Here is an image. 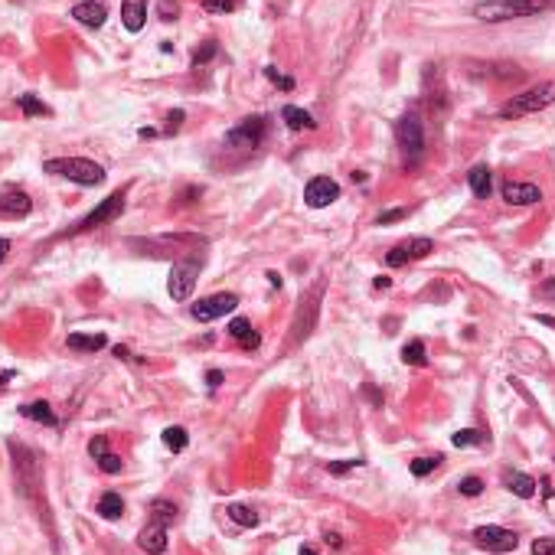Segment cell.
<instances>
[{"mask_svg": "<svg viewBox=\"0 0 555 555\" xmlns=\"http://www.w3.org/2000/svg\"><path fill=\"white\" fill-rule=\"evenodd\" d=\"M16 101H20V108H24V115H26V118L49 115V108H46V105H43V101L36 98V95H20V98H16Z\"/></svg>", "mask_w": 555, "mask_h": 555, "instance_id": "cell-28", "label": "cell"}, {"mask_svg": "<svg viewBox=\"0 0 555 555\" xmlns=\"http://www.w3.org/2000/svg\"><path fill=\"white\" fill-rule=\"evenodd\" d=\"M98 467H101V471H105V474H121L124 461H121V457H118V454H105V457H101V461H98Z\"/></svg>", "mask_w": 555, "mask_h": 555, "instance_id": "cell-35", "label": "cell"}, {"mask_svg": "<svg viewBox=\"0 0 555 555\" xmlns=\"http://www.w3.org/2000/svg\"><path fill=\"white\" fill-rule=\"evenodd\" d=\"M552 7V0H487L474 7V16L484 24H503V20H516V16H536Z\"/></svg>", "mask_w": 555, "mask_h": 555, "instance_id": "cell-2", "label": "cell"}, {"mask_svg": "<svg viewBox=\"0 0 555 555\" xmlns=\"http://www.w3.org/2000/svg\"><path fill=\"white\" fill-rule=\"evenodd\" d=\"M539 294H542V297H555V278H552V281H546V285L539 287Z\"/></svg>", "mask_w": 555, "mask_h": 555, "instance_id": "cell-43", "label": "cell"}, {"mask_svg": "<svg viewBox=\"0 0 555 555\" xmlns=\"http://www.w3.org/2000/svg\"><path fill=\"white\" fill-rule=\"evenodd\" d=\"M157 14H161V20H177L180 4L177 0H157Z\"/></svg>", "mask_w": 555, "mask_h": 555, "instance_id": "cell-32", "label": "cell"}, {"mask_svg": "<svg viewBox=\"0 0 555 555\" xmlns=\"http://www.w3.org/2000/svg\"><path fill=\"white\" fill-rule=\"evenodd\" d=\"M229 519L239 526H258V513L252 506H242V503H232L229 506Z\"/></svg>", "mask_w": 555, "mask_h": 555, "instance_id": "cell-24", "label": "cell"}, {"mask_svg": "<svg viewBox=\"0 0 555 555\" xmlns=\"http://www.w3.org/2000/svg\"><path fill=\"white\" fill-rule=\"evenodd\" d=\"M98 513L105 519H118L124 513V500H121V494H115V490H108V494H101V500H98Z\"/></svg>", "mask_w": 555, "mask_h": 555, "instance_id": "cell-22", "label": "cell"}, {"mask_svg": "<svg viewBox=\"0 0 555 555\" xmlns=\"http://www.w3.org/2000/svg\"><path fill=\"white\" fill-rule=\"evenodd\" d=\"M428 252H434V242L432 239H409V242H399V245L392 248V252L386 255V262H389V268H399V265H405V262H415V258H424Z\"/></svg>", "mask_w": 555, "mask_h": 555, "instance_id": "cell-10", "label": "cell"}, {"mask_svg": "<svg viewBox=\"0 0 555 555\" xmlns=\"http://www.w3.org/2000/svg\"><path fill=\"white\" fill-rule=\"evenodd\" d=\"M451 441H454V447H471V444H484L487 438L477 432V428H464V432H457Z\"/></svg>", "mask_w": 555, "mask_h": 555, "instance_id": "cell-30", "label": "cell"}, {"mask_svg": "<svg viewBox=\"0 0 555 555\" xmlns=\"http://www.w3.org/2000/svg\"><path fill=\"white\" fill-rule=\"evenodd\" d=\"M229 337L232 340H239L245 350H255L258 343H262V337L255 333V327H252V320H245V317H235L229 324Z\"/></svg>", "mask_w": 555, "mask_h": 555, "instance_id": "cell-17", "label": "cell"}, {"mask_svg": "<svg viewBox=\"0 0 555 555\" xmlns=\"http://www.w3.org/2000/svg\"><path fill=\"white\" fill-rule=\"evenodd\" d=\"M186 428H180V424H170V428H163V444L170 447V451H183L186 447Z\"/></svg>", "mask_w": 555, "mask_h": 555, "instance_id": "cell-25", "label": "cell"}, {"mask_svg": "<svg viewBox=\"0 0 555 555\" xmlns=\"http://www.w3.org/2000/svg\"><path fill=\"white\" fill-rule=\"evenodd\" d=\"M402 360L412 362V366H424V362H428V356H424V343H422V340H412V343H405V350H402Z\"/></svg>", "mask_w": 555, "mask_h": 555, "instance_id": "cell-27", "label": "cell"}, {"mask_svg": "<svg viewBox=\"0 0 555 555\" xmlns=\"http://www.w3.org/2000/svg\"><path fill=\"white\" fill-rule=\"evenodd\" d=\"M281 118H285V124L291 128V131H314L317 121L307 115L304 108H297V105H287L285 111H281Z\"/></svg>", "mask_w": 555, "mask_h": 555, "instance_id": "cell-19", "label": "cell"}, {"mask_svg": "<svg viewBox=\"0 0 555 555\" xmlns=\"http://www.w3.org/2000/svg\"><path fill=\"white\" fill-rule=\"evenodd\" d=\"M474 542L480 549H487V552H513L519 546L516 532L503 529V526H480V529H474Z\"/></svg>", "mask_w": 555, "mask_h": 555, "instance_id": "cell-7", "label": "cell"}, {"mask_svg": "<svg viewBox=\"0 0 555 555\" xmlns=\"http://www.w3.org/2000/svg\"><path fill=\"white\" fill-rule=\"evenodd\" d=\"M265 131H268V124H265V118H245V121H239L229 134H225V141H229L232 147L252 151V147H258V144L265 141Z\"/></svg>", "mask_w": 555, "mask_h": 555, "instance_id": "cell-6", "label": "cell"}, {"mask_svg": "<svg viewBox=\"0 0 555 555\" xmlns=\"http://www.w3.org/2000/svg\"><path fill=\"white\" fill-rule=\"evenodd\" d=\"M88 454H92L95 461H101V457L108 454V441L101 438V434H98V438H92V441H88Z\"/></svg>", "mask_w": 555, "mask_h": 555, "instance_id": "cell-37", "label": "cell"}, {"mask_svg": "<svg viewBox=\"0 0 555 555\" xmlns=\"http://www.w3.org/2000/svg\"><path fill=\"white\" fill-rule=\"evenodd\" d=\"M532 555H555V539H536L532 542Z\"/></svg>", "mask_w": 555, "mask_h": 555, "instance_id": "cell-39", "label": "cell"}, {"mask_svg": "<svg viewBox=\"0 0 555 555\" xmlns=\"http://www.w3.org/2000/svg\"><path fill=\"white\" fill-rule=\"evenodd\" d=\"M216 53H219V46H216V43H213V39H209V43H203V46L193 53V66H203V62H209V59H213V56H216Z\"/></svg>", "mask_w": 555, "mask_h": 555, "instance_id": "cell-33", "label": "cell"}, {"mask_svg": "<svg viewBox=\"0 0 555 555\" xmlns=\"http://www.w3.org/2000/svg\"><path fill=\"white\" fill-rule=\"evenodd\" d=\"M395 138H399V147H402V154H405V163H418V161H422V154H424V128H422V118H418L415 111H409V115L395 124Z\"/></svg>", "mask_w": 555, "mask_h": 555, "instance_id": "cell-4", "label": "cell"}, {"mask_svg": "<svg viewBox=\"0 0 555 555\" xmlns=\"http://www.w3.org/2000/svg\"><path fill=\"white\" fill-rule=\"evenodd\" d=\"M265 76H268V78H271V82H275V85H281V88H287V92H291V88H294V78L281 76V72H278L275 66H268V69H265Z\"/></svg>", "mask_w": 555, "mask_h": 555, "instance_id": "cell-38", "label": "cell"}, {"mask_svg": "<svg viewBox=\"0 0 555 555\" xmlns=\"http://www.w3.org/2000/svg\"><path fill=\"white\" fill-rule=\"evenodd\" d=\"M43 173H53V177H66L78 186H98L105 183V167L95 161H85V157H49L43 161Z\"/></svg>", "mask_w": 555, "mask_h": 555, "instance_id": "cell-1", "label": "cell"}, {"mask_svg": "<svg viewBox=\"0 0 555 555\" xmlns=\"http://www.w3.org/2000/svg\"><path fill=\"white\" fill-rule=\"evenodd\" d=\"M506 487L513 490L516 497H523V500H529L532 494H536V480L529 477V474H509L506 477Z\"/></svg>", "mask_w": 555, "mask_h": 555, "instance_id": "cell-23", "label": "cell"}, {"mask_svg": "<svg viewBox=\"0 0 555 555\" xmlns=\"http://www.w3.org/2000/svg\"><path fill=\"white\" fill-rule=\"evenodd\" d=\"M301 555H317V552H314V549H301Z\"/></svg>", "mask_w": 555, "mask_h": 555, "instance_id": "cell-47", "label": "cell"}, {"mask_svg": "<svg viewBox=\"0 0 555 555\" xmlns=\"http://www.w3.org/2000/svg\"><path fill=\"white\" fill-rule=\"evenodd\" d=\"M24 412L26 418H30V422H39V424H49V428H53V424H59V418L53 415V409H49V402H30V405H24Z\"/></svg>", "mask_w": 555, "mask_h": 555, "instance_id": "cell-21", "label": "cell"}, {"mask_svg": "<svg viewBox=\"0 0 555 555\" xmlns=\"http://www.w3.org/2000/svg\"><path fill=\"white\" fill-rule=\"evenodd\" d=\"M183 111H170V115H167V128H163V131H167V134H173V131H180V128H183Z\"/></svg>", "mask_w": 555, "mask_h": 555, "instance_id": "cell-40", "label": "cell"}, {"mask_svg": "<svg viewBox=\"0 0 555 555\" xmlns=\"http://www.w3.org/2000/svg\"><path fill=\"white\" fill-rule=\"evenodd\" d=\"M115 356H118V360H131V353H128L124 347H115Z\"/></svg>", "mask_w": 555, "mask_h": 555, "instance_id": "cell-46", "label": "cell"}, {"mask_svg": "<svg viewBox=\"0 0 555 555\" xmlns=\"http://www.w3.org/2000/svg\"><path fill=\"white\" fill-rule=\"evenodd\" d=\"M151 513H154V523H161V526H167V523L177 519V506L167 503V500H154L151 503Z\"/></svg>", "mask_w": 555, "mask_h": 555, "instance_id": "cell-26", "label": "cell"}, {"mask_svg": "<svg viewBox=\"0 0 555 555\" xmlns=\"http://www.w3.org/2000/svg\"><path fill=\"white\" fill-rule=\"evenodd\" d=\"M399 219H405V209H389V213H382V216H379V225L399 223Z\"/></svg>", "mask_w": 555, "mask_h": 555, "instance_id": "cell-41", "label": "cell"}, {"mask_svg": "<svg viewBox=\"0 0 555 555\" xmlns=\"http://www.w3.org/2000/svg\"><path fill=\"white\" fill-rule=\"evenodd\" d=\"M121 213H124V190H115L108 200H101L98 209H92V213H88V216L78 223V232H88V229H98V225H105V223H115Z\"/></svg>", "mask_w": 555, "mask_h": 555, "instance_id": "cell-8", "label": "cell"}, {"mask_svg": "<svg viewBox=\"0 0 555 555\" xmlns=\"http://www.w3.org/2000/svg\"><path fill=\"white\" fill-rule=\"evenodd\" d=\"M467 183H471L474 196H480V200H487L490 196V190H494V177H490V170L480 163V167H474L471 173H467Z\"/></svg>", "mask_w": 555, "mask_h": 555, "instance_id": "cell-20", "label": "cell"}, {"mask_svg": "<svg viewBox=\"0 0 555 555\" xmlns=\"http://www.w3.org/2000/svg\"><path fill=\"white\" fill-rule=\"evenodd\" d=\"M362 464H366V461H360V457H356V461H333L327 471L340 477V474H350V471H356V467H362Z\"/></svg>", "mask_w": 555, "mask_h": 555, "instance_id": "cell-36", "label": "cell"}, {"mask_svg": "<svg viewBox=\"0 0 555 555\" xmlns=\"http://www.w3.org/2000/svg\"><path fill=\"white\" fill-rule=\"evenodd\" d=\"M242 7V0H203L206 14H235Z\"/></svg>", "mask_w": 555, "mask_h": 555, "instance_id": "cell-29", "label": "cell"}, {"mask_svg": "<svg viewBox=\"0 0 555 555\" xmlns=\"http://www.w3.org/2000/svg\"><path fill=\"white\" fill-rule=\"evenodd\" d=\"M555 101V82H542L536 88H526L523 95H513L500 108V118H526V115H536V111L549 108Z\"/></svg>", "mask_w": 555, "mask_h": 555, "instance_id": "cell-3", "label": "cell"}, {"mask_svg": "<svg viewBox=\"0 0 555 555\" xmlns=\"http://www.w3.org/2000/svg\"><path fill=\"white\" fill-rule=\"evenodd\" d=\"M239 307V297L235 294H213V297H203V301L193 304V317L196 320H216V317H225Z\"/></svg>", "mask_w": 555, "mask_h": 555, "instance_id": "cell-9", "label": "cell"}, {"mask_svg": "<svg viewBox=\"0 0 555 555\" xmlns=\"http://www.w3.org/2000/svg\"><path fill=\"white\" fill-rule=\"evenodd\" d=\"M503 200L509 206H532L542 200V190L536 183H519V180H506L503 183Z\"/></svg>", "mask_w": 555, "mask_h": 555, "instance_id": "cell-13", "label": "cell"}, {"mask_svg": "<svg viewBox=\"0 0 555 555\" xmlns=\"http://www.w3.org/2000/svg\"><path fill=\"white\" fill-rule=\"evenodd\" d=\"M138 546L144 549V552H151V555L167 552V526H161V523L144 526L141 536H138Z\"/></svg>", "mask_w": 555, "mask_h": 555, "instance_id": "cell-15", "label": "cell"}, {"mask_svg": "<svg viewBox=\"0 0 555 555\" xmlns=\"http://www.w3.org/2000/svg\"><path fill=\"white\" fill-rule=\"evenodd\" d=\"M438 464H441V457H415V461H412V474H415V477H428Z\"/></svg>", "mask_w": 555, "mask_h": 555, "instance_id": "cell-31", "label": "cell"}, {"mask_svg": "<svg viewBox=\"0 0 555 555\" xmlns=\"http://www.w3.org/2000/svg\"><path fill=\"white\" fill-rule=\"evenodd\" d=\"M33 213V200L24 190H4L0 193V216L7 219H26Z\"/></svg>", "mask_w": 555, "mask_h": 555, "instance_id": "cell-12", "label": "cell"}, {"mask_svg": "<svg viewBox=\"0 0 555 555\" xmlns=\"http://www.w3.org/2000/svg\"><path fill=\"white\" fill-rule=\"evenodd\" d=\"M333 200H340V186H337V180H330V177H314L307 183V190H304V203H307L310 209H324V206H330Z\"/></svg>", "mask_w": 555, "mask_h": 555, "instance_id": "cell-11", "label": "cell"}, {"mask_svg": "<svg viewBox=\"0 0 555 555\" xmlns=\"http://www.w3.org/2000/svg\"><path fill=\"white\" fill-rule=\"evenodd\" d=\"M196 278H200V265H196V262L173 265L170 281H167L170 297H173V301H190V297H193V287H196Z\"/></svg>", "mask_w": 555, "mask_h": 555, "instance_id": "cell-5", "label": "cell"}, {"mask_svg": "<svg viewBox=\"0 0 555 555\" xmlns=\"http://www.w3.org/2000/svg\"><path fill=\"white\" fill-rule=\"evenodd\" d=\"M7 252H10V242L4 239V235H0V262H4V258H7Z\"/></svg>", "mask_w": 555, "mask_h": 555, "instance_id": "cell-44", "label": "cell"}, {"mask_svg": "<svg viewBox=\"0 0 555 555\" xmlns=\"http://www.w3.org/2000/svg\"><path fill=\"white\" fill-rule=\"evenodd\" d=\"M268 281H271L275 287H281V275H278V271H268Z\"/></svg>", "mask_w": 555, "mask_h": 555, "instance_id": "cell-45", "label": "cell"}, {"mask_svg": "<svg viewBox=\"0 0 555 555\" xmlns=\"http://www.w3.org/2000/svg\"><path fill=\"white\" fill-rule=\"evenodd\" d=\"M72 16H76L82 26H92V30H98V26L105 24L108 10H105V4H98V0H82V4H76V7H72Z\"/></svg>", "mask_w": 555, "mask_h": 555, "instance_id": "cell-14", "label": "cell"}, {"mask_svg": "<svg viewBox=\"0 0 555 555\" xmlns=\"http://www.w3.org/2000/svg\"><path fill=\"white\" fill-rule=\"evenodd\" d=\"M457 490H461L464 497H477L480 490H484V480L480 477H464L461 484H457Z\"/></svg>", "mask_w": 555, "mask_h": 555, "instance_id": "cell-34", "label": "cell"}, {"mask_svg": "<svg viewBox=\"0 0 555 555\" xmlns=\"http://www.w3.org/2000/svg\"><path fill=\"white\" fill-rule=\"evenodd\" d=\"M206 382H209V389H219V386H223V372H219V370H209L206 372Z\"/></svg>", "mask_w": 555, "mask_h": 555, "instance_id": "cell-42", "label": "cell"}, {"mask_svg": "<svg viewBox=\"0 0 555 555\" xmlns=\"http://www.w3.org/2000/svg\"><path fill=\"white\" fill-rule=\"evenodd\" d=\"M69 350H78V353H98L108 340H105V333H69Z\"/></svg>", "mask_w": 555, "mask_h": 555, "instance_id": "cell-18", "label": "cell"}, {"mask_svg": "<svg viewBox=\"0 0 555 555\" xmlns=\"http://www.w3.org/2000/svg\"><path fill=\"white\" fill-rule=\"evenodd\" d=\"M121 24L124 30L141 33L147 24V0H124L121 4Z\"/></svg>", "mask_w": 555, "mask_h": 555, "instance_id": "cell-16", "label": "cell"}]
</instances>
